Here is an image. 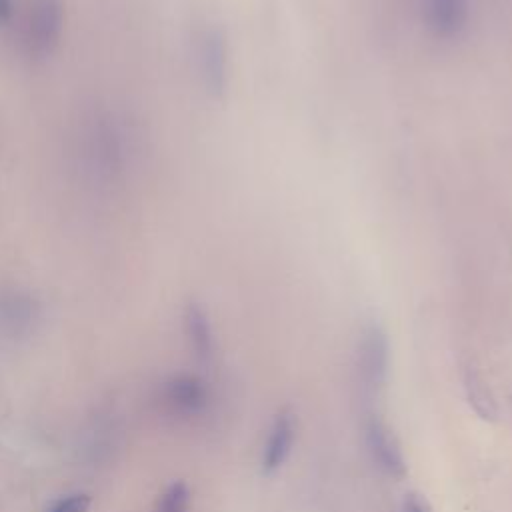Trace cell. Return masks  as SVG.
I'll use <instances>...</instances> for the list:
<instances>
[{"label":"cell","mask_w":512,"mask_h":512,"mask_svg":"<svg viewBox=\"0 0 512 512\" xmlns=\"http://www.w3.org/2000/svg\"><path fill=\"white\" fill-rule=\"evenodd\" d=\"M212 404V388L198 374H174L160 386V406L176 418H198Z\"/></svg>","instance_id":"6da1fadb"},{"label":"cell","mask_w":512,"mask_h":512,"mask_svg":"<svg viewBox=\"0 0 512 512\" xmlns=\"http://www.w3.org/2000/svg\"><path fill=\"white\" fill-rule=\"evenodd\" d=\"M64 22L60 0H36L30 10L28 46L34 56H48L60 38Z\"/></svg>","instance_id":"7a4b0ae2"},{"label":"cell","mask_w":512,"mask_h":512,"mask_svg":"<svg viewBox=\"0 0 512 512\" xmlns=\"http://www.w3.org/2000/svg\"><path fill=\"white\" fill-rule=\"evenodd\" d=\"M366 446L372 460L384 474L392 478H402L406 474V462L400 442L378 416H372L366 422Z\"/></svg>","instance_id":"3957f363"},{"label":"cell","mask_w":512,"mask_h":512,"mask_svg":"<svg viewBox=\"0 0 512 512\" xmlns=\"http://www.w3.org/2000/svg\"><path fill=\"white\" fill-rule=\"evenodd\" d=\"M226 42L220 30L208 28L200 34L198 66L202 82L212 96H222L226 88Z\"/></svg>","instance_id":"277c9868"},{"label":"cell","mask_w":512,"mask_h":512,"mask_svg":"<svg viewBox=\"0 0 512 512\" xmlns=\"http://www.w3.org/2000/svg\"><path fill=\"white\" fill-rule=\"evenodd\" d=\"M388 372V340L380 326L370 324L360 340V376L368 388H378Z\"/></svg>","instance_id":"5b68a950"},{"label":"cell","mask_w":512,"mask_h":512,"mask_svg":"<svg viewBox=\"0 0 512 512\" xmlns=\"http://www.w3.org/2000/svg\"><path fill=\"white\" fill-rule=\"evenodd\" d=\"M294 436H296L294 416L290 412H280L268 430L264 450H262V472L266 476L278 472L284 466V462L292 452Z\"/></svg>","instance_id":"8992f818"},{"label":"cell","mask_w":512,"mask_h":512,"mask_svg":"<svg viewBox=\"0 0 512 512\" xmlns=\"http://www.w3.org/2000/svg\"><path fill=\"white\" fill-rule=\"evenodd\" d=\"M466 16V0H424L426 24L442 38L458 34L466 24Z\"/></svg>","instance_id":"52a82bcc"},{"label":"cell","mask_w":512,"mask_h":512,"mask_svg":"<svg viewBox=\"0 0 512 512\" xmlns=\"http://www.w3.org/2000/svg\"><path fill=\"white\" fill-rule=\"evenodd\" d=\"M184 330L190 342V348L194 352V356L202 362L212 358V350H214V338H212V328H210V320L204 312V308L196 302H190L184 310Z\"/></svg>","instance_id":"ba28073f"},{"label":"cell","mask_w":512,"mask_h":512,"mask_svg":"<svg viewBox=\"0 0 512 512\" xmlns=\"http://www.w3.org/2000/svg\"><path fill=\"white\" fill-rule=\"evenodd\" d=\"M154 512H190V490L182 480H174L158 496Z\"/></svg>","instance_id":"9c48e42d"},{"label":"cell","mask_w":512,"mask_h":512,"mask_svg":"<svg viewBox=\"0 0 512 512\" xmlns=\"http://www.w3.org/2000/svg\"><path fill=\"white\" fill-rule=\"evenodd\" d=\"M90 506H92V496L86 492H76L56 500L46 512H88Z\"/></svg>","instance_id":"30bf717a"},{"label":"cell","mask_w":512,"mask_h":512,"mask_svg":"<svg viewBox=\"0 0 512 512\" xmlns=\"http://www.w3.org/2000/svg\"><path fill=\"white\" fill-rule=\"evenodd\" d=\"M398 512H432V506H430V502L426 500L424 494L408 492L402 498V504H400Z\"/></svg>","instance_id":"8fae6325"},{"label":"cell","mask_w":512,"mask_h":512,"mask_svg":"<svg viewBox=\"0 0 512 512\" xmlns=\"http://www.w3.org/2000/svg\"><path fill=\"white\" fill-rule=\"evenodd\" d=\"M14 14V2L12 0H0V24L10 22Z\"/></svg>","instance_id":"7c38bea8"}]
</instances>
